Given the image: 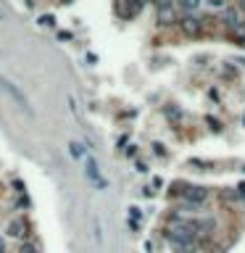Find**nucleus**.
<instances>
[{
    "instance_id": "nucleus-10",
    "label": "nucleus",
    "mask_w": 245,
    "mask_h": 253,
    "mask_svg": "<svg viewBox=\"0 0 245 253\" xmlns=\"http://www.w3.org/2000/svg\"><path fill=\"white\" fill-rule=\"evenodd\" d=\"M19 253H40V251H37V245H35V243H24Z\"/></svg>"
},
{
    "instance_id": "nucleus-17",
    "label": "nucleus",
    "mask_w": 245,
    "mask_h": 253,
    "mask_svg": "<svg viewBox=\"0 0 245 253\" xmlns=\"http://www.w3.org/2000/svg\"><path fill=\"white\" fill-rule=\"evenodd\" d=\"M240 11H245V0H240Z\"/></svg>"
},
{
    "instance_id": "nucleus-13",
    "label": "nucleus",
    "mask_w": 245,
    "mask_h": 253,
    "mask_svg": "<svg viewBox=\"0 0 245 253\" xmlns=\"http://www.w3.org/2000/svg\"><path fill=\"white\" fill-rule=\"evenodd\" d=\"M95 237H98V243L103 240V232H100V219H95Z\"/></svg>"
},
{
    "instance_id": "nucleus-11",
    "label": "nucleus",
    "mask_w": 245,
    "mask_h": 253,
    "mask_svg": "<svg viewBox=\"0 0 245 253\" xmlns=\"http://www.w3.org/2000/svg\"><path fill=\"white\" fill-rule=\"evenodd\" d=\"M153 3L158 5V11H169L171 8V0H153Z\"/></svg>"
},
{
    "instance_id": "nucleus-5",
    "label": "nucleus",
    "mask_w": 245,
    "mask_h": 253,
    "mask_svg": "<svg viewBox=\"0 0 245 253\" xmlns=\"http://www.w3.org/2000/svg\"><path fill=\"white\" fill-rule=\"evenodd\" d=\"M185 198H188V203L198 206L208 198V190H206V187H188V190H185Z\"/></svg>"
},
{
    "instance_id": "nucleus-2",
    "label": "nucleus",
    "mask_w": 245,
    "mask_h": 253,
    "mask_svg": "<svg viewBox=\"0 0 245 253\" xmlns=\"http://www.w3.org/2000/svg\"><path fill=\"white\" fill-rule=\"evenodd\" d=\"M177 24H179V29H182L188 37H198L203 32V21H201V19H195V16H182V19H177Z\"/></svg>"
},
{
    "instance_id": "nucleus-4",
    "label": "nucleus",
    "mask_w": 245,
    "mask_h": 253,
    "mask_svg": "<svg viewBox=\"0 0 245 253\" xmlns=\"http://www.w3.org/2000/svg\"><path fill=\"white\" fill-rule=\"evenodd\" d=\"M140 8H143V0H119L116 3V14L121 19H132Z\"/></svg>"
},
{
    "instance_id": "nucleus-6",
    "label": "nucleus",
    "mask_w": 245,
    "mask_h": 253,
    "mask_svg": "<svg viewBox=\"0 0 245 253\" xmlns=\"http://www.w3.org/2000/svg\"><path fill=\"white\" fill-rule=\"evenodd\" d=\"M27 235H29V227L24 219H14L8 224V237H27Z\"/></svg>"
},
{
    "instance_id": "nucleus-16",
    "label": "nucleus",
    "mask_w": 245,
    "mask_h": 253,
    "mask_svg": "<svg viewBox=\"0 0 245 253\" xmlns=\"http://www.w3.org/2000/svg\"><path fill=\"white\" fill-rule=\"evenodd\" d=\"M237 190H240V195L245 198V185H240V187H237Z\"/></svg>"
},
{
    "instance_id": "nucleus-9",
    "label": "nucleus",
    "mask_w": 245,
    "mask_h": 253,
    "mask_svg": "<svg viewBox=\"0 0 245 253\" xmlns=\"http://www.w3.org/2000/svg\"><path fill=\"white\" fill-rule=\"evenodd\" d=\"M179 5H182V11H195L201 5V0H179Z\"/></svg>"
},
{
    "instance_id": "nucleus-14",
    "label": "nucleus",
    "mask_w": 245,
    "mask_h": 253,
    "mask_svg": "<svg viewBox=\"0 0 245 253\" xmlns=\"http://www.w3.org/2000/svg\"><path fill=\"white\" fill-rule=\"evenodd\" d=\"M208 3L214 5V8H222V5H224V0H208Z\"/></svg>"
},
{
    "instance_id": "nucleus-7",
    "label": "nucleus",
    "mask_w": 245,
    "mask_h": 253,
    "mask_svg": "<svg viewBox=\"0 0 245 253\" xmlns=\"http://www.w3.org/2000/svg\"><path fill=\"white\" fill-rule=\"evenodd\" d=\"M69 153H72V158H74V161H87V151H85V145H82V142H76V140L69 142Z\"/></svg>"
},
{
    "instance_id": "nucleus-15",
    "label": "nucleus",
    "mask_w": 245,
    "mask_h": 253,
    "mask_svg": "<svg viewBox=\"0 0 245 253\" xmlns=\"http://www.w3.org/2000/svg\"><path fill=\"white\" fill-rule=\"evenodd\" d=\"M0 253H5V243H3V237H0Z\"/></svg>"
},
{
    "instance_id": "nucleus-18",
    "label": "nucleus",
    "mask_w": 245,
    "mask_h": 253,
    "mask_svg": "<svg viewBox=\"0 0 245 253\" xmlns=\"http://www.w3.org/2000/svg\"><path fill=\"white\" fill-rule=\"evenodd\" d=\"M0 19H3V16H0Z\"/></svg>"
},
{
    "instance_id": "nucleus-3",
    "label": "nucleus",
    "mask_w": 245,
    "mask_h": 253,
    "mask_svg": "<svg viewBox=\"0 0 245 253\" xmlns=\"http://www.w3.org/2000/svg\"><path fill=\"white\" fill-rule=\"evenodd\" d=\"M85 172H87L90 182L98 185L100 190H106V187H108V179L100 174V169H98V164H95V158H87V161H85Z\"/></svg>"
},
{
    "instance_id": "nucleus-1",
    "label": "nucleus",
    "mask_w": 245,
    "mask_h": 253,
    "mask_svg": "<svg viewBox=\"0 0 245 253\" xmlns=\"http://www.w3.org/2000/svg\"><path fill=\"white\" fill-rule=\"evenodd\" d=\"M0 90H3L5 95H8L11 100L16 103L19 108H21L24 114H32V106H29V98L27 95L21 93V87H19V84H14L11 79H5V77H0Z\"/></svg>"
},
{
    "instance_id": "nucleus-12",
    "label": "nucleus",
    "mask_w": 245,
    "mask_h": 253,
    "mask_svg": "<svg viewBox=\"0 0 245 253\" xmlns=\"http://www.w3.org/2000/svg\"><path fill=\"white\" fill-rule=\"evenodd\" d=\"M40 24H42V27H56V19L53 16H42Z\"/></svg>"
},
{
    "instance_id": "nucleus-8",
    "label": "nucleus",
    "mask_w": 245,
    "mask_h": 253,
    "mask_svg": "<svg viewBox=\"0 0 245 253\" xmlns=\"http://www.w3.org/2000/svg\"><path fill=\"white\" fill-rule=\"evenodd\" d=\"M237 21H240V11L237 8H224V24H227V27H235Z\"/></svg>"
}]
</instances>
